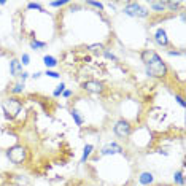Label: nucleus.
Here are the masks:
<instances>
[{"label":"nucleus","mask_w":186,"mask_h":186,"mask_svg":"<svg viewBox=\"0 0 186 186\" xmlns=\"http://www.w3.org/2000/svg\"><path fill=\"white\" fill-rule=\"evenodd\" d=\"M146 67H148V73L151 76H156V78H159V76H164L166 75V72H167V67H166V64L161 60V57L159 56H154L153 59H151L148 64H146Z\"/></svg>","instance_id":"f257e3e1"},{"label":"nucleus","mask_w":186,"mask_h":186,"mask_svg":"<svg viewBox=\"0 0 186 186\" xmlns=\"http://www.w3.org/2000/svg\"><path fill=\"white\" fill-rule=\"evenodd\" d=\"M21 102L18 99H14V97H10L7 100H3V104H2V108L5 111V115H7L8 118H14V116H18V113L21 111Z\"/></svg>","instance_id":"f03ea898"},{"label":"nucleus","mask_w":186,"mask_h":186,"mask_svg":"<svg viewBox=\"0 0 186 186\" xmlns=\"http://www.w3.org/2000/svg\"><path fill=\"white\" fill-rule=\"evenodd\" d=\"M7 156L13 164H21V162L26 161L27 151H26V148H22V146H13V148H10L7 151Z\"/></svg>","instance_id":"7ed1b4c3"},{"label":"nucleus","mask_w":186,"mask_h":186,"mask_svg":"<svg viewBox=\"0 0 186 186\" xmlns=\"http://www.w3.org/2000/svg\"><path fill=\"white\" fill-rule=\"evenodd\" d=\"M124 13L129 14V16H134V18H145V16H148V11H146L145 8H142L138 3H129V5H126Z\"/></svg>","instance_id":"20e7f679"},{"label":"nucleus","mask_w":186,"mask_h":186,"mask_svg":"<svg viewBox=\"0 0 186 186\" xmlns=\"http://www.w3.org/2000/svg\"><path fill=\"white\" fill-rule=\"evenodd\" d=\"M115 132L118 137H127L131 134V124L127 121H118L115 126Z\"/></svg>","instance_id":"39448f33"},{"label":"nucleus","mask_w":186,"mask_h":186,"mask_svg":"<svg viewBox=\"0 0 186 186\" xmlns=\"http://www.w3.org/2000/svg\"><path fill=\"white\" fill-rule=\"evenodd\" d=\"M116 153H122V148L116 143H110L102 150V154H116Z\"/></svg>","instance_id":"423d86ee"},{"label":"nucleus","mask_w":186,"mask_h":186,"mask_svg":"<svg viewBox=\"0 0 186 186\" xmlns=\"http://www.w3.org/2000/svg\"><path fill=\"white\" fill-rule=\"evenodd\" d=\"M84 89L89 92H100L102 91V84L97 81H86L84 83Z\"/></svg>","instance_id":"0eeeda50"},{"label":"nucleus","mask_w":186,"mask_h":186,"mask_svg":"<svg viewBox=\"0 0 186 186\" xmlns=\"http://www.w3.org/2000/svg\"><path fill=\"white\" fill-rule=\"evenodd\" d=\"M156 42L159 43V45H162V46H166V45L169 43L167 33H166V30H164V29H159V30L156 32Z\"/></svg>","instance_id":"6e6552de"},{"label":"nucleus","mask_w":186,"mask_h":186,"mask_svg":"<svg viewBox=\"0 0 186 186\" xmlns=\"http://www.w3.org/2000/svg\"><path fill=\"white\" fill-rule=\"evenodd\" d=\"M10 65H11V75H18V73L22 70V67H21V62H18V60H11L10 62Z\"/></svg>","instance_id":"1a4fd4ad"},{"label":"nucleus","mask_w":186,"mask_h":186,"mask_svg":"<svg viewBox=\"0 0 186 186\" xmlns=\"http://www.w3.org/2000/svg\"><path fill=\"white\" fill-rule=\"evenodd\" d=\"M156 56V53L154 51H151V49H146V51H143V54H142V59H143V62L145 64H148V62L151 60Z\"/></svg>","instance_id":"9d476101"},{"label":"nucleus","mask_w":186,"mask_h":186,"mask_svg":"<svg viewBox=\"0 0 186 186\" xmlns=\"http://www.w3.org/2000/svg\"><path fill=\"white\" fill-rule=\"evenodd\" d=\"M151 181H153V175H151V173L145 172V173L140 175V183H142V184H150Z\"/></svg>","instance_id":"9b49d317"},{"label":"nucleus","mask_w":186,"mask_h":186,"mask_svg":"<svg viewBox=\"0 0 186 186\" xmlns=\"http://www.w3.org/2000/svg\"><path fill=\"white\" fill-rule=\"evenodd\" d=\"M43 62L46 64V67H56V64H57V60H56L53 56H45Z\"/></svg>","instance_id":"f8f14e48"},{"label":"nucleus","mask_w":186,"mask_h":186,"mask_svg":"<svg viewBox=\"0 0 186 186\" xmlns=\"http://www.w3.org/2000/svg\"><path fill=\"white\" fill-rule=\"evenodd\" d=\"M91 151H92V145H86L84 146V153H83V156H81V162H84L89 157V154H91Z\"/></svg>","instance_id":"ddd939ff"},{"label":"nucleus","mask_w":186,"mask_h":186,"mask_svg":"<svg viewBox=\"0 0 186 186\" xmlns=\"http://www.w3.org/2000/svg\"><path fill=\"white\" fill-rule=\"evenodd\" d=\"M72 116H73V119H75V122L78 124V126H81V124H83V118L80 116V113H78L76 110H72Z\"/></svg>","instance_id":"4468645a"},{"label":"nucleus","mask_w":186,"mask_h":186,"mask_svg":"<svg viewBox=\"0 0 186 186\" xmlns=\"http://www.w3.org/2000/svg\"><path fill=\"white\" fill-rule=\"evenodd\" d=\"M164 7H166V3H162V2H151V8L156 11H162Z\"/></svg>","instance_id":"2eb2a0df"},{"label":"nucleus","mask_w":186,"mask_h":186,"mask_svg":"<svg viewBox=\"0 0 186 186\" xmlns=\"http://www.w3.org/2000/svg\"><path fill=\"white\" fill-rule=\"evenodd\" d=\"M173 178H175V181H177L180 186H183V184H184V180H183V172H177Z\"/></svg>","instance_id":"dca6fc26"},{"label":"nucleus","mask_w":186,"mask_h":186,"mask_svg":"<svg viewBox=\"0 0 186 186\" xmlns=\"http://www.w3.org/2000/svg\"><path fill=\"white\" fill-rule=\"evenodd\" d=\"M22 89H24V83H18V84H16V86L13 88V92H14V94H18V92L22 91Z\"/></svg>","instance_id":"f3484780"},{"label":"nucleus","mask_w":186,"mask_h":186,"mask_svg":"<svg viewBox=\"0 0 186 186\" xmlns=\"http://www.w3.org/2000/svg\"><path fill=\"white\" fill-rule=\"evenodd\" d=\"M30 46H32L33 49H37V48H45V43H42V42H35V40H33V42L30 43Z\"/></svg>","instance_id":"a211bd4d"},{"label":"nucleus","mask_w":186,"mask_h":186,"mask_svg":"<svg viewBox=\"0 0 186 186\" xmlns=\"http://www.w3.org/2000/svg\"><path fill=\"white\" fill-rule=\"evenodd\" d=\"M64 88H65V84H64V83H60L59 86H57V89H56V91H54V95H59L62 91H64Z\"/></svg>","instance_id":"6ab92c4d"},{"label":"nucleus","mask_w":186,"mask_h":186,"mask_svg":"<svg viewBox=\"0 0 186 186\" xmlns=\"http://www.w3.org/2000/svg\"><path fill=\"white\" fill-rule=\"evenodd\" d=\"M91 51H100L102 49V45H92V46H89Z\"/></svg>","instance_id":"aec40b11"},{"label":"nucleus","mask_w":186,"mask_h":186,"mask_svg":"<svg viewBox=\"0 0 186 186\" xmlns=\"http://www.w3.org/2000/svg\"><path fill=\"white\" fill-rule=\"evenodd\" d=\"M166 5H167V7H170V8H177V7H180L178 2H167Z\"/></svg>","instance_id":"412c9836"},{"label":"nucleus","mask_w":186,"mask_h":186,"mask_svg":"<svg viewBox=\"0 0 186 186\" xmlns=\"http://www.w3.org/2000/svg\"><path fill=\"white\" fill-rule=\"evenodd\" d=\"M46 75H48V76H51V78H59V73H56V72H49V70H48V72H46Z\"/></svg>","instance_id":"4be33fe9"},{"label":"nucleus","mask_w":186,"mask_h":186,"mask_svg":"<svg viewBox=\"0 0 186 186\" xmlns=\"http://www.w3.org/2000/svg\"><path fill=\"white\" fill-rule=\"evenodd\" d=\"M29 8H37V10H40V11H43V8L40 7L38 3H29Z\"/></svg>","instance_id":"5701e85b"},{"label":"nucleus","mask_w":186,"mask_h":186,"mask_svg":"<svg viewBox=\"0 0 186 186\" xmlns=\"http://www.w3.org/2000/svg\"><path fill=\"white\" fill-rule=\"evenodd\" d=\"M29 56H27V54H22V64H29Z\"/></svg>","instance_id":"b1692460"},{"label":"nucleus","mask_w":186,"mask_h":186,"mask_svg":"<svg viewBox=\"0 0 186 186\" xmlns=\"http://www.w3.org/2000/svg\"><path fill=\"white\" fill-rule=\"evenodd\" d=\"M89 5H92V7H97V8H102V7H104V5L99 3V2H89Z\"/></svg>","instance_id":"393cba45"},{"label":"nucleus","mask_w":186,"mask_h":186,"mask_svg":"<svg viewBox=\"0 0 186 186\" xmlns=\"http://www.w3.org/2000/svg\"><path fill=\"white\" fill-rule=\"evenodd\" d=\"M177 100H178V104L181 105V107H184V100H183V97H181V95H177Z\"/></svg>","instance_id":"a878e982"},{"label":"nucleus","mask_w":186,"mask_h":186,"mask_svg":"<svg viewBox=\"0 0 186 186\" xmlns=\"http://www.w3.org/2000/svg\"><path fill=\"white\" fill-rule=\"evenodd\" d=\"M105 56H107V57H108V59H113V60H116V57H115V56L111 54V53H108V51H105Z\"/></svg>","instance_id":"bb28decb"},{"label":"nucleus","mask_w":186,"mask_h":186,"mask_svg":"<svg viewBox=\"0 0 186 186\" xmlns=\"http://www.w3.org/2000/svg\"><path fill=\"white\" fill-rule=\"evenodd\" d=\"M65 2H53L51 5H53V7H60V5H64Z\"/></svg>","instance_id":"cd10ccee"}]
</instances>
